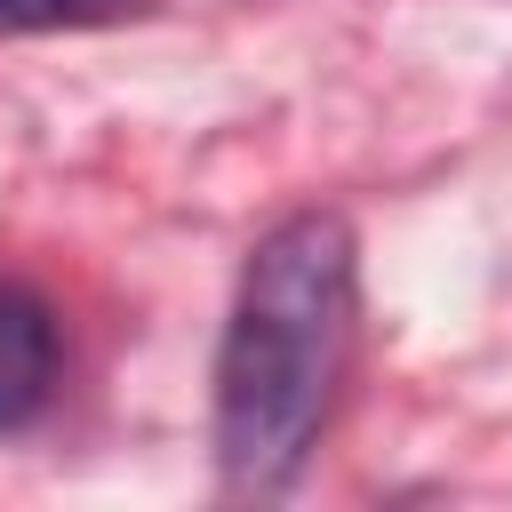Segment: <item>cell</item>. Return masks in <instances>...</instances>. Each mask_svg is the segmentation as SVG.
Instances as JSON below:
<instances>
[{
	"instance_id": "obj_1",
	"label": "cell",
	"mask_w": 512,
	"mask_h": 512,
	"mask_svg": "<svg viewBox=\"0 0 512 512\" xmlns=\"http://www.w3.org/2000/svg\"><path fill=\"white\" fill-rule=\"evenodd\" d=\"M352 312L360 248L344 216L304 208L248 248L216 352V472L232 496H280L304 472L352 360Z\"/></svg>"
},
{
	"instance_id": "obj_2",
	"label": "cell",
	"mask_w": 512,
	"mask_h": 512,
	"mask_svg": "<svg viewBox=\"0 0 512 512\" xmlns=\"http://www.w3.org/2000/svg\"><path fill=\"white\" fill-rule=\"evenodd\" d=\"M56 392V320L32 288L0 280V432L32 424Z\"/></svg>"
},
{
	"instance_id": "obj_3",
	"label": "cell",
	"mask_w": 512,
	"mask_h": 512,
	"mask_svg": "<svg viewBox=\"0 0 512 512\" xmlns=\"http://www.w3.org/2000/svg\"><path fill=\"white\" fill-rule=\"evenodd\" d=\"M112 0H0V32H48V24H88Z\"/></svg>"
}]
</instances>
